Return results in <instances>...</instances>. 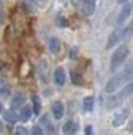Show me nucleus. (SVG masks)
<instances>
[{"instance_id": "f03ea898", "label": "nucleus", "mask_w": 133, "mask_h": 135, "mask_svg": "<svg viewBox=\"0 0 133 135\" xmlns=\"http://www.w3.org/2000/svg\"><path fill=\"white\" fill-rule=\"evenodd\" d=\"M129 55V48L126 45H120L117 50L114 51V54L111 55V61H110V70L111 71H116L121 64L124 62V60L127 58Z\"/></svg>"}, {"instance_id": "0eeeda50", "label": "nucleus", "mask_w": 133, "mask_h": 135, "mask_svg": "<svg viewBox=\"0 0 133 135\" xmlns=\"http://www.w3.org/2000/svg\"><path fill=\"white\" fill-rule=\"evenodd\" d=\"M81 10H83V13L85 16L93 15V13H94V10H95V2H94V0H85V2H83Z\"/></svg>"}, {"instance_id": "4468645a", "label": "nucleus", "mask_w": 133, "mask_h": 135, "mask_svg": "<svg viewBox=\"0 0 133 135\" xmlns=\"http://www.w3.org/2000/svg\"><path fill=\"white\" fill-rule=\"evenodd\" d=\"M3 116H4V120L9 123H16L17 122V115L14 113L13 110H6L4 113H3Z\"/></svg>"}, {"instance_id": "5701e85b", "label": "nucleus", "mask_w": 133, "mask_h": 135, "mask_svg": "<svg viewBox=\"0 0 133 135\" xmlns=\"http://www.w3.org/2000/svg\"><path fill=\"white\" fill-rule=\"evenodd\" d=\"M75 55H77V54H75V50H72V51H71V58H74Z\"/></svg>"}, {"instance_id": "20e7f679", "label": "nucleus", "mask_w": 133, "mask_h": 135, "mask_svg": "<svg viewBox=\"0 0 133 135\" xmlns=\"http://www.w3.org/2000/svg\"><path fill=\"white\" fill-rule=\"evenodd\" d=\"M121 41H123V28H117V29H114L111 32V35L109 36L106 48L110 50V48H113L116 44H119V42H121Z\"/></svg>"}, {"instance_id": "aec40b11", "label": "nucleus", "mask_w": 133, "mask_h": 135, "mask_svg": "<svg viewBox=\"0 0 133 135\" xmlns=\"http://www.w3.org/2000/svg\"><path fill=\"white\" fill-rule=\"evenodd\" d=\"M14 135H28V129L23 128V126H17V128H16V132H14Z\"/></svg>"}, {"instance_id": "a211bd4d", "label": "nucleus", "mask_w": 133, "mask_h": 135, "mask_svg": "<svg viewBox=\"0 0 133 135\" xmlns=\"http://www.w3.org/2000/svg\"><path fill=\"white\" fill-rule=\"evenodd\" d=\"M71 81L74 83V84H81V83H83V79H81V76L77 71H71Z\"/></svg>"}, {"instance_id": "6ab92c4d", "label": "nucleus", "mask_w": 133, "mask_h": 135, "mask_svg": "<svg viewBox=\"0 0 133 135\" xmlns=\"http://www.w3.org/2000/svg\"><path fill=\"white\" fill-rule=\"evenodd\" d=\"M30 135H45V134H43L42 128H40L39 125H35L33 128H32V132H30Z\"/></svg>"}, {"instance_id": "dca6fc26", "label": "nucleus", "mask_w": 133, "mask_h": 135, "mask_svg": "<svg viewBox=\"0 0 133 135\" xmlns=\"http://www.w3.org/2000/svg\"><path fill=\"white\" fill-rule=\"evenodd\" d=\"M132 35H133V22L123 28V41L124 39H129Z\"/></svg>"}, {"instance_id": "412c9836", "label": "nucleus", "mask_w": 133, "mask_h": 135, "mask_svg": "<svg viewBox=\"0 0 133 135\" xmlns=\"http://www.w3.org/2000/svg\"><path fill=\"white\" fill-rule=\"evenodd\" d=\"M57 23H58V26H66V25H68V23H66V21H65L64 18H59V19L57 21Z\"/></svg>"}, {"instance_id": "39448f33", "label": "nucleus", "mask_w": 133, "mask_h": 135, "mask_svg": "<svg viewBox=\"0 0 133 135\" xmlns=\"http://www.w3.org/2000/svg\"><path fill=\"white\" fill-rule=\"evenodd\" d=\"M129 118V108H124L121 109L119 113L114 115V118H113V126H121L124 122H126V119Z\"/></svg>"}, {"instance_id": "2eb2a0df", "label": "nucleus", "mask_w": 133, "mask_h": 135, "mask_svg": "<svg viewBox=\"0 0 133 135\" xmlns=\"http://www.w3.org/2000/svg\"><path fill=\"white\" fill-rule=\"evenodd\" d=\"M32 109H30V106H23L22 108V110H20V119L22 120H28L29 118L32 116Z\"/></svg>"}, {"instance_id": "b1692460", "label": "nucleus", "mask_w": 133, "mask_h": 135, "mask_svg": "<svg viewBox=\"0 0 133 135\" xmlns=\"http://www.w3.org/2000/svg\"><path fill=\"white\" fill-rule=\"evenodd\" d=\"M2 129H3V125H2V122H0V132H2Z\"/></svg>"}, {"instance_id": "9d476101", "label": "nucleus", "mask_w": 133, "mask_h": 135, "mask_svg": "<svg viewBox=\"0 0 133 135\" xmlns=\"http://www.w3.org/2000/svg\"><path fill=\"white\" fill-rule=\"evenodd\" d=\"M23 103H25V94L16 93L13 96V99H12V102H10V106H12V109H17V108H20Z\"/></svg>"}, {"instance_id": "1a4fd4ad", "label": "nucleus", "mask_w": 133, "mask_h": 135, "mask_svg": "<svg viewBox=\"0 0 133 135\" xmlns=\"http://www.w3.org/2000/svg\"><path fill=\"white\" fill-rule=\"evenodd\" d=\"M52 115L55 119H61L64 116V105L62 102H55L52 105Z\"/></svg>"}, {"instance_id": "7ed1b4c3", "label": "nucleus", "mask_w": 133, "mask_h": 135, "mask_svg": "<svg viewBox=\"0 0 133 135\" xmlns=\"http://www.w3.org/2000/svg\"><path fill=\"white\" fill-rule=\"evenodd\" d=\"M132 94H133V80L130 83H127V84L124 86V87L121 89L116 96H113L111 99H110V102H109L107 106H109V108H114V106L120 105L124 99H127L129 96H132Z\"/></svg>"}, {"instance_id": "6e6552de", "label": "nucleus", "mask_w": 133, "mask_h": 135, "mask_svg": "<svg viewBox=\"0 0 133 135\" xmlns=\"http://www.w3.org/2000/svg\"><path fill=\"white\" fill-rule=\"evenodd\" d=\"M54 80L58 86H64V83H65V71H64V68L58 67L54 71Z\"/></svg>"}, {"instance_id": "f257e3e1", "label": "nucleus", "mask_w": 133, "mask_h": 135, "mask_svg": "<svg viewBox=\"0 0 133 135\" xmlns=\"http://www.w3.org/2000/svg\"><path fill=\"white\" fill-rule=\"evenodd\" d=\"M132 77H133V62H129V64H127L120 73L114 74V76L107 81L106 91L107 93H113V91H116L117 89H120L126 81L132 80Z\"/></svg>"}, {"instance_id": "423d86ee", "label": "nucleus", "mask_w": 133, "mask_h": 135, "mask_svg": "<svg viewBox=\"0 0 133 135\" xmlns=\"http://www.w3.org/2000/svg\"><path fill=\"white\" fill-rule=\"evenodd\" d=\"M130 13H132V4L130 3H126L123 7L120 9V13H119V16H117V25H120V23H123L126 19H129V16H130Z\"/></svg>"}, {"instance_id": "393cba45", "label": "nucleus", "mask_w": 133, "mask_h": 135, "mask_svg": "<svg viewBox=\"0 0 133 135\" xmlns=\"http://www.w3.org/2000/svg\"><path fill=\"white\" fill-rule=\"evenodd\" d=\"M3 110V108H2V103H0V112H2Z\"/></svg>"}, {"instance_id": "4be33fe9", "label": "nucleus", "mask_w": 133, "mask_h": 135, "mask_svg": "<svg viewBox=\"0 0 133 135\" xmlns=\"http://www.w3.org/2000/svg\"><path fill=\"white\" fill-rule=\"evenodd\" d=\"M84 134H85V135H93V128H91V126H85Z\"/></svg>"}, {"instance_id": "9b49d317", "label": "nucleus", "mask_w": 133, "mask_h": 135, "mask_svg": "<svg viewBox=\"0 0 133 135\" xmlns=\"http://www.w3.org/2000/svg\"><path fill=\"white\" fill-rule=\"evenodd\" d=\"M62 131L65 135H74L75 131H77V123H75L74 120H68V122L64 125Z\"/></svg>"}, {"instance_id": "f3484780", "label": "nucleus", "mask_w": 133, "mask_h": 135, "mask_svg": "<svg viewBox=\"0 0 133 135\" xmlns=\"http://www.w3.org/2000/svg\"><path fill=\"white\" fill-rule=\"evenodd\" d=\"M32 100H33V109H32V112H33L35 115H39V112H40L39 97H38V96H33V97H32Z\"/></svg>"}, {"instance_id": "ddd939ff", "label": "nucleus", "mask_w": 133, "mask_h": 135, "mask_svg": "<svg viewBox=\"0 0 133 135\" xmlns=\"http://www.w3.org/2000/svg\"><path fill=\"white\" fill-rule=\"evenodd\" d=\"M83 108L85 112H91L93 108H94V97L93 96H87L85 99L83 100Z\"/></svg>"}, {"instance_id": "f8f14e48", "label": "nucleus", "mask_w": 133, "mask_h": 135, "mask_svg": "<svg viewBox=\"0 0 133 135\" xmlns=\"http://www.w3.org/2000/svg\"><path fill=\"white\" fill-rule=\"evenodd\" d=\"M48 45H49V50H51L52 54H58L61 51V42L58 38H51Z\"/></svg>"}]
</instances>
